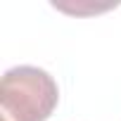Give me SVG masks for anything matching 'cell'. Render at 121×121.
I'll return each instance as SVG.
<instances>
[{
    "label": "cell",
    "instance_id": "1",
    "mask_svg": "<svg viewBox=\"0 0 121 121\" xmlns=\"http://www.w3.org/2000/svg\"><path fill=\"white\" fill-rule=\"evenodd\" d=\"M57 102V81L45 69L19 64L3 74L0 81L3 121H48Z\"/></svg>",
    "mask_w": 121,
    "mask_h": 121
}]
</instances>
